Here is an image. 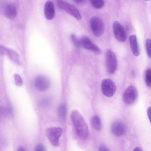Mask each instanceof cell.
Here are the masks:
<instances>
[{"instance_id": "6da1fadb", "label": "cell", "mask_w": 151, "mask_h": 151, "mask_svg": "<svg viewBox=\"0 0 151 151\" xmlns=\"http://www.w3.org/2000/svg\"><path fill=\"white\" fill-rule=\"evenodd\" d=\"M71 118L78 136L83 139L88 137L89 131L84 119L77 110H73L71 114Z\"/></svg>"}, {"instance_id": "7a4b0ae2", "label": "cell", "mask_w": 151, "mask_h": 151, "mask_svg": "<svg viewBox=\"0 0 151 151\" xmlns=\"http://www.w3.org/2000/svg\"><path fill=\"white\" fill-rule=\"evenodd\" d=\"M0 12L9 19H13L16 16L17 14L16 6L11 1L0 0Z\"/></svg>"}, {"instance_id": "3957f363", "label": "cell", "mask_w": 151, "mask_h": 151, "mask_svg": "<svg viewBox=\"0 0 151 151\" xmlns=\"http://www.w3.org/2000/svg\"><path fill=\"white\" fill-rule=\"evenodd\" d=\"M105 66L107 72L110 74L114 73L117 67V62L116 56L111 49L106 52L105 56Z\"/></svg>"}, {"instance_id": "277c9868", "label": "cell", "mask_w": 151, "mask_h": 151, "mask_svg": "<svg viewBox=\"0 0 151 151\" xmlns=\"http://www.w3.org/2000/svg\"><path fill=\"white\" fill-rule=\"evenodd\" d=\"M56 4L58 8L64 10L76 19L78 20L81 19V16L79 12L73 5L65 1L61 0L56 1Z\"/></svg>"}, {"instance_id": "5b68a950", "label": "cell", "mask_w": 151, "mask_h": 151, "mask_svg": "<svg viewBox=\"0 0 151 151\" xmlns=\"http://www.w3.org/2000/svg\"><path fill=\"white\" fill-rule=\"evenodd\" d=\"M62 133V129L59 127H50L46 131L47 137L51 144L55 147L59 145V139Z\"/></svg>"}, {"instance_id": "8992f818", "label": "cell", "mask_w": 151, "mask_h": 151, "mask_svg": "<svg viewBox=\"0 0 151 151\" xmlns=\"http://www.w3.org/2000/svg\"><path fill=\"white\" fill-rule=\"evenodd\" d=\"M101 88L103 95L107 97L113 96L116 89L114 82L109 78L105 79L102 81Z\"/></svg>"}, {"instance_id": "52a82bcc", "label": "cell", "mask_w": 151, "mask_h": 151, "mask_svg": "<svg viewBox=\"0 0 151 151\" xmlns=\"http://www.w3.org/2000/svg\"><path fill=\"white\" fill-rule=\"evenodd\" d=\"M90 24L94 35L96 37L101 36L104 32V25L102 19L98 17H93L91 18Z\"/></svg>"}, {"instance_id": "ba28073f", "label": "cell", "mask_w": 151, "mask_h": 151, "mask_svg": "<svg viewBox=\"0 0 151 151\" xmlns=\"http://www.w3.org/2000/svg\"><path fill=\"white\" fill-rule=\"evenodd\" d=\"M137 95V91L136 88L133 86H129L126 89L124 93V101L126 104L131 105L136 100Z\"/></svg>"}, {"instance_id": "9c48e42d", "label": "cell", "mask_w": 151, "mask_h": 151, "mask_svg": "<svg viewBox=\"0 0 151 151\" xmlns=\"http://www.w3.org/2000/svg\"><path fill=\"white\" fill-rule=\"evenodd\" d=\"M113 30L115 37L120 42H124L127 40V35L122 25L118 21H115L113 24Z\"/></svg>"}, {"instance_id": "30bf717a", "label": "cell", "mask_w": 151, "mask_h": 151, "mask_svg": "<svg viewBox=\"0 0 151 151\" xmlns=\"http://www.w3.org/2000/svg\"><path fill=\"white\" fill-rule=\"evenodd\" d=\"M50 80L44 76L38 75L35 79V86L39 91H44L47 90L50 87Z\"/></svg>"}, {"instance_id": "8fae6325", "label": "cell", "mask_w": 151, "mask_h": 151, "mask_svg": "<svg viewBox=\"0 0 151 151\" xmlns=\"http://www.w3.org/2000/svg\"><path fill=\"white\" fill-rule=\"evenodd\" d=\"M81 45L84 49L91 51L97 54H100L102 51L101 49L95 45L88 37H82L80 40Z\"/></svg>"}, {"instance_id": "7c38bea8", "label": "cell", "mask_w": 151, "mask_h": 151, "mask_svg": "<svg viewBox=\"0 0 151 151\" xmlns=\"http://www.w3.org/2000/svg\"><path fill=\"white\" fill-rule=\"evenodd\" d=\"M111 131L114 136L122 137L124 135L126 131V128L124 124L122 121L117 120L111 124Z\"/></svg>"}, {"instance_id": "4fadbf2b", "label": "cell", "mask_w": 151, "mask_h": 151, "mask_svg": "<svg viewBox=\"0 0 151 151\" xmlns=\"http://www.w3.org/2000/svg\"><path fill=\"white\" fill-rule=\"evenodd\" d=\"M44 12L46 18L49 20L52 19L55 16V10L53 3L51 1H47L45 5Z\"/></svg>"}, {"instance_id": "5bb4252c", "label": "cell", "mask_w": 151, "mask_h": 151, "mask_svg": "<svg viewBox=\"0 0 151 151\" xmlns=\"http://www.w3.org/2000/svg\"><path fill=\"white\" fill-rule=\"evenodd\" d=\"M130 46L131 51L133 55L138 56L140 54V49L137 39L135 35H131L129 37Z\"/></svg>"}, {"instance_id": "9a60e30c", "label": "cell", "mask_w": 151, "mask_h": 151, "mask_svg": "<svg viewBox=\"0 0 151 151\" xmlns=\"http://www.w3.org/2000/svg\"><path fill=\"white\" fill-rule=\"evenodd\" d=\"M5 54H6L12 60L17 63H19V56L14 50L6 47Z\"/></svg>"}, {"instance_id": "2e32d148", "label": "cell", "mask_w": 151, "mask_h": 151, "mask_svg": "<svg viewBox=\"0 0 151 151\" xmlns=\"http://www.w3.org/2000/svg\"><path fill=\"white\" fill-rule=\"evenodd\" d=\"M91 123L92 127L96 131H100L102 128V125L100 118L97 115L94 116L91 120Z\"/></svg>"}, {"instance_id": "e0dca14e", "label": "cell", "mask_w": 151, "mask_h": 151, "mask_svg": "<svg viewBox=\"0 0 151 151\" xmlns=\"http://www.w3.org/2000/svg\"><path fill=\"white\" fill-rule=\"evenodd\" d=\"M58 114L60 118L64 120L66 116L67 108L65 104H60L58 108Z\"/></svg>"}, {"instance_id": "ac0fdd59", "label": "cell", "mask_w": 151, "mask_h": 151, "mask_svg": "<svg viewBox=\"0 0 151 151\" xmlns=\"http://www.w3.org/2000/svg\"><path fill=\"white\" fill-rule=\"evenodd\" d=\"M90 2L93 6L97 9H101L104 5V1L103 0H91Z\"/></svg>"}, {"instance_id": "d6986e66", "label": "cell", "mask_w": 151, "mask_h": 151, "mask_svg": "<svg viewBox=\"0 0 151 151\" xmlns=\"http://www.w3.org/2000/svg\"><path fill=\"white\" fill-rule=\"evenodd\" d=\"M145 82L147 86L150 87L151 85V71L150 69H147L145 72Z\"/></svg>"}, {"instance_id": "ffe728a7", "label": "cell", "mask_w": 151, "mask_h": 151, "mask_svg": "<svg viewBox=\"0 0 151 151\" xmlns=\"http://www.w3.org/2000/svg\"><path fill=\"white\" fill-rule=\"evenodd\" d=\"M70 38L74 46L77 48H80L81 46L80 41L76 36L74 34H72Z\"/></svg>"}, {"instance_id": "44dd1931", "label": "cell", "mask_w": 151, "mask_h": 151, "mask_svg": "<svg viewBox=\"0 0 151 151\" xmlns=\"http://www.w3.org/2000/svg\"><path fill=\"white\" fill-rule=\"evenodd\" d=\"M145 47L148 57L151 58V39L149 38L147 39L145 42Z\"/></svg>"}, {"instance_id": "7402d4cb", "label": "cell", "mask_w": 151, "mask_h": 151, "mask_svg": "<svg viewBox=\"0 0 151 151\" xmlns=\"http://www.w3.org/2000/svg\"><path fill=\"white\" fill-rule=\"evenodd\" d=\"M14 78L16 85L18 86H22L23 81L22 78L20 76L17 74L14 75Z\"/></svg>"}, {"instance_id": "603a6c76", "label": "cell", "mask_w": 151, "mask_h": 151, "mask_svg": "<svg viewBox=\"0 0 151 151\" xmlns=\"http://www.w3.org/2000/svg\"><path fill=\"white\" fill-rule=\"evenodd\" d=\"M50 100L48 98L44 99L42 100L40 102V105L42 106H48L50 103Z\"/></svg>"}, {"instance_id": "cb8c5ba5", "label": "cell", "mask_w": 151, "mask_h": 151, "mask_svg": "<svg viewBox=\"0 0 151 151\" xmlns=\"http://www.w3.org/2000/svg\"><path fill=\"white\" fill-rule=\"evenodd\" d=\"M34 151H46L45 146L42 144L37 145L36 146Z\"/></svg>"}, {"instance_id": "d4e9b609", "label": "cell", "mask_w": 151, "mask_h": 151, "mask_svg": "<svg viewBox=\"0 0 151 151\" xmlns=\"http://www.w3.org/2000/svg\"><path fill=\"white\" fill-rule=\"evenodd\" d=\"M99 151H110V150L106 146L102 145L99 147Z\"/></svg>"}, {"instance_id": "484cf974", "label": "cell", "mask_w": 151, "mask_h": 151, "mask_svg": "<svg viewBox=\"0 0 151 151\" xmlns=\"http://www.w3.org/2000/svg\"><path fill=\"white\" fill-rule=\"evenodd\" d=\"M6 47L5 46L0 45V54L2 55L5 54Z\"/></svg>"}, {"instance_id": "4316f807", "label": "cell", "mask_w": 151, "mask_h": 151, "mask_svg": "<svg viewBox=\"0 0 151 151\" xmlns=\"http://www.w3.org/2000/svg\"><path fill=\"white\" fill-rule=\"evenodd\" d=\"M147 115L150 120V117H151V107H149L147 109Z\"/></svg>"}, {"instance_id": "83f0119b", "label": "cell", "mask_w": 151, "mask_h": 151, "mask_svg": "<svg viewBox=\"0 0 151 151\" xmlns=\"http://www.w3.org/2000/svg\"><path fill=\"white\" fill-rule=\"evenodd\" d=\"M86 1L83 0H75V1L76 3L78 4H81L84 3Z\"/></svg>"}, {"instance_id": "f1b7e54d", "label": "cell", "mask_w": 151, "mask_h": 151, "mask_svg": "<svg viewBox=\"0 0 151 151\" xmlns=\"http://www.w3.org/2000/svg\"><path fill=\"white\" fill-rule=\"evenodd\" d=\"M133 151H143L142 149L139 147H137L135 148Z\"/></svg>"}, {"instance_id": "f546056e", "label": "cell", "mask_w": 151, "mask_h": 151, "mask_svg": "<svg viewBox=\"0 0 151 151\" xmlns=\"http://www.w3.org/2000/svg\"><path fill=\"white\" fill-rule=\"evenodd\" d=\"M17 151H26L24 148L22 147H19Z\"/></svg>"}]
</instances>
